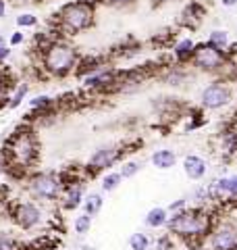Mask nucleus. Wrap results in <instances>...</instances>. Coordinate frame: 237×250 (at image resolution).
I'll return each mask as SVG.
<instances>
[{
	"label": "nucleus",
	"instance_id": "1",
	"mask_svg": "<svg viewBox=\"0 0 237 250\" xmlns=\"http://www.w3.org/2000/svg\"><path fill=\"white\" fill-rule=\"evenodd\" d=\"M215 228V219L204 207L183 208L179 213H173L169 217L167 229L177 238H183L187 242H202L208 238V233Z\"/></svg>",
	"mask_w": 237,
	"mask_h": 250
},
{
	"label": "nucleus",
	"instance_id": "2",
	"mask_svg": "<svg viewBox=\"0 0 237 250\" xmlns=\"http://www.w3.org/2000/svg\"><path fill=\"white\" fill-rule=\"evenodd\" d=\"M96 21V2L94 0H71L57 13V29L60 34L75 36L85 31Z\"/></svg>",
	"mask_w": 237,
	"mask_h": 250
},
{
	"label": "nucleus",
	"instance_id": "3",
	"mask_svg": "<svg viewBox=\"0 0 237 250\" xmlns=\"http://www.w3.org/2000/svg\"><path fill=\"white\" fill-rule=\"evenodd\" d=\"M77 65V50L75 46H71L69 42H65L60 38L57 40L48 50L44 52V69L50 75L57 77H65L71 71H75Z\"/></svg>",
	"mask_w": 237,
	"mask_h": 250
},
{
	"label": "nucleus",
	"instance_id": "4",
	"mask_svg": "<svg viewBox=\"0 0 237 250\" xmlns=\"http://www.w3.org/2000/svg\"><path fill=\"white\" fill-rule=\"evenodd\" d=\"M192 67L202 73L223 75L227 67H231V59H229L225 50H218L210 42H200L196 46V52L192 57Z\"/></svg>",
	"mask_w": 237,
	"mask_h": 250
},
{
	"label": "nucleus",
	"instance_id": "5",
	"mask_svg": "<svg viewBox=\"0 0 237 250\" xmlns=\"http://www.w3.org/2000/svg\"><path fill=\"white\" fill-rule=\"evenodd\" d=\"M235 90L227 77H217L200 92V106L206 111H220L233 103Z\"/></svg>",
	"mask_w": 237,
	"mask_h": 250
},
{
	"label": "nucleus",
	"instance_id": "6",
	"mask_svg": "<svg viewBox=\"0 0 237 250\" xmlns=\"http://www.w3.org/2000/svg\"><path fill=\"white\" fill-rule=\"evenodd\" d=\"M62 182L57 173H34L29 177V192L31 196L40 200H57L62 194Z\"/></svg>",
	"mask_w": 237,
	"mask_h": 250
},
{
	"label": "nucleus",
	"instance_id": "7",
	"mask_svg": "<svg viewBox=\"0 0 237 250\" xmlns=\"http://www.w3.org/2000/svg\"><path fill=\"white\" fill-rule=\"evenodd\" d=\"M208 248L210 250H237V223L229 221H215V228L208 233Z\"/></svg>",
	"mask_w": 237,
	"mask_h": 250
},
{
	"label": "nucleus",
	"instance_id": "8",
	"mask_svg": "<svg viewBox=\"0 0 237 250\" xmlns=\"http://www.w3.org/2000/svg\"><path fill=\"white\" fill-rule=\"evenodd\" d=\"M123 152H125V150H123L121 144L102 146V148H98V150L90 156V161H88V165H85V169L90 171V175L100 173V171H104V169H110V167L115 165V163L121 161Z\"/></svg>",
	"mask_w": 237,
	"mask_h": 250
},
{
	"label": "nucleus",
	"instance_id": "9",
	"mask_svg": "<svg viewBox=\"0 0 237 250\" xmlns=\"http://www.w3.org/2000/svg\"><path fill=\"white\" fill-rule=\"evenodd\" d=\"M11 217H13V221L23 229L38 228V225L42 223V210H40V207L31 200L15 202L13 208H11Z\"/></svg>",
	"mask_w": 237,
	"mask_h": 250
},
{
	"label": "nucleus",
	"instance_id": "10",
	"mask_svg": "<svg viewBox=\"0 0 237 250\" xmlns=\"http://www.w3.org/2000/svg\"><path fill=\"white\" fill-rule=\"evenodd\" d=\"M206 6H204L200 0H189V2L183 6L181 11V17H179V25L185 27V29H198L202 25L204 17H206Z\"/></svg>",
	"mask_w": 237,
	"mask_h": 250
},
{
	"label": "nucleus",
	"instance_id": "11",
	"mask_svg": "<svg viewBox=\"0 0 237 250\" xmlns=\"http://www.w3.org/2000/svg\"><path fill=\"white\" fill-rule=\"evenodd\" d=\"M183 171H185V175L189 179L200 182V179H204L208 173V163L200 154H187L183 159Z\"/></svg>",
	"mask_w": 237,
	"mask_h": 250
},
{
	"label": "nucleus",
	"instance_id": "12",
	"mask_svg": "<svg viewBox=\"0 0 237 250\" xmlns=\"http://www.w3.org/2000/svg\"><path fill=\"white\" fill-rule=\"evenodd\" d=\"M83 194H85V188L81 182H77V184H71L67 188H62V194H60V207L65 208V210H73L77 208L79 205H81V200L83 198Z\"/></svg>",
	"mask_w": 237,
	"mask_h": 250
},
{
	"label": "nucleus",
	"instance_id": "13",
	"mask_svg": "<svg viewBox=\"0 0 237 250\" xmlns=\"http://www.w3.org/2000/svg\"><path fill=\"white\" fill-rule=\"evenodd\" d=\"M196 42L192 38H181L173 44V59H175L177 65H185V62H192V57L196 52Z\"/></svg>",
	"mask_w": 237,
	"mask_h": 250
},
{
	"label": "nucleus",
	"instance_id": "14",
	"mask_svg": "<svg viewBox=\"0 0 237 250\" xmlns=\"http://www.w3.org/2000/svg\"><path fill=\"white\" fill-rule=\"evenodd\" d=\"M150 163H152V167H156V169L167 171L177 165V154L173 152L171 148H158V150H154L152 156H150Z\"/></svg>",
	"mask_w": 237,
	"mask_h": 250
},
{
	"label": "nucleus",
	"instance_id": "15",
	"mask_svg": "<svg viewBox=\"0 0 237 250\" xmlns=\"http://www.w3.org/2000/svg\"><path fill=\"white\" fill-rule=\"evenodd\" d=\"M144 221H146L148 228H152V229L167 228V223H169V208H164V207H154V208H150Z\"/></svg>",
	"mask_w": 237,
	"mask_h": 250
},
{
	"label": "nucleus",
	"instance_id": "16",
	"mask_svg": "<svg viewBox=\"0 0 237 250\" xmlns=\"http://www.w3.org/2000/svg\"><path fill=\"white\" fill-rule=\"evenodd\" d=\"M206 42H210L212 46H217L218 50H225V52H227V48L231 46V34H229L227 29L217 27V29H212L210 34H208Z\"/></svg>",
	"mask_w": 237,
	"mask_h": 250
},
{
	"label": "nucleus",
	"instance_id": "17",
	"mask_svg": "<svg viewBox=\"0 0 237 250\" xmlns=\"http://www.w3.org/2000/svg\"><path fill=\"white\" fill-rule=\"evenodd\" d=\"M54 106V98L50 96H36L34 100H29V111L36 115H44L48 113V108Z\"/></svg>",
	"mask_w": 237,
	"mask_h": 250
},
{
	"label": "nucleus",
	"instance_id": "18",
	"mask_svg": "<svg viewBox=\"0 0 237 250\" xmlns=\"http://www.w3.org/2000/svg\"><path fill=\"white\" fill-rule=\"evenodd\" d=\"M102 205H104V200H102L100 194H88L83 200V210L92 217H96L100 210H102Z\"/></svg>",
	"mask_w": 237,
	"mask_h": 250
},
{
	"label": "nucleus",
	"instance_id": "19",
	"mask_svg": "<svg viewBox=\"0 0 237 250\" xmlns=\"http://www.w3.org/2000/svg\"><path fill=\"white\" fill-rule=\"evenodd\" d=\"M187 80V71L183 67H179V65H175V67H171L167 73H164V82H167L169 85H181Z\"/></svg>",
	"mask_w": 237,
	"mask_h": 250
},
{
	"label": "nucleus",
	"instance_id": "20",
	"mask_svg": "<svg viewBox=\"0 0 237 250\" xmlns=\"http://www.w3.org/2000/svg\"><path fill=\"white\" fill-rule=\"evenodd\" d=\"M220 144H223L225 154H237V129L225 131V134L220 136Z\"/></svg>",
	"mask_w": 237,
	"mask_h": 250
},
{
	"label": "nucleus",
	"instance_id": "21",
	"mask_svg": "<svg viewBox=\"0 0 237 250\" xmlns=\"http://www.w3.org/2000/svg\"><path fill=\"white\" fill-rule=\"evenodd\" d=\"M121 182H123L121 171H110V173L102 179V190H104V192H113V190H117V188L121 186Z\"/></svg>",
	"mask_w": 237,
	"mask_h": 250
},
{
	"label": "nucleus",
	"instance_id": "22",
	"mask_svg": "<svg viewBox=\"0 0 237 250\" xmlns=\"http://www.w3.org/2000/svg\"><path fill=\"white\" fill-rule=\"evenodd\" d=\"M150 238L146 236V233H141V231H136V233H131V238H129V246L131 250H148L150 248Z\"/></svg>",
	"mask_w": 237,
	"mask_h": 250
},
{
	"label": "nucleus",
	"instance_id": "23",
	"mask_svg": "<svg viewBox=\"0 0 237 250\" xmlns=\"http://www.w3.org/2000/svg\"><path fill=\"white\" fill-rule=\"evenodd\" d=\"M27 92H29V85H27V83H21L19 88L15 90L13 96L9 98V104H6V106H9V108H17V106L23 103V98L27 96Z\"/></svg>",
	"mask_w": 237,
	"mask_h": 250
},
{
	"label": "nucleus",
	"instance_id": "24",
	"mask_svg": "<svg viewBox=\"0 0 237 250\" xmlns=\"http://www.w3.org/2000/svg\"><path fill=\"white\" fill-rule=\"evenodd\" d=\"M139 169H141V163H138V161H127V163H123L118 171H121L123 179H131V177H136V175L139 173Z\"/></svg>",
	"mask_w": 237,
	"mask_h": 250
},
{
	"label": "nucleus",
	"instance_id": "25",
	"mask_svg": "<svg viewBox=\"0 0 237 250\" xmlns=\"http://www.w3.org/2000/svg\"><path fill=\"white\" fill-rule=\"evenodd\" d=\"M90 228H92V215H88L83 210V213L75 219V231L77 233H88Z\"/></svg>",
	"mask_w": 237,
	"mask_h": 250
},
{
	"label": "nucleus",
	"instance_id": "26",
	"mask_svg": "<svg viewBox=\"0 0 237 250\" xmlns=\"http://www.w3.org/2000/svg\"><path fill=\"white\" fill-rule=\"evenodd\" d=\"M96 4H104L110 6V9H127V6H133L138 0H94Z\"/></svg>",
	"mask_w": 237,
	"mask_h": 250
},
{
	"label": "nucleus",
	"instance_id": "27",
	"mask_svg": "<svg viewBox=\"0 0 237 250\" xmlns=\"http://www.w3.org/2000/svg\"><path fill=\"white\" fill-rule=\"evenodd\" d=\"M15 21H17V25H19V27H34L36 23H38V17H36L34 13H21Z\"/></svg>",
	"mask_w": 237,
	"mask_h": 250
},
{
	"label": "nucleus",
	"instance_id": "28",
	"mask_svg": "<svg viewBox=\"0 0 237 250\" xmlns=\"http://www.w3.org/2000/svg\"><path fill=\"white\" fill-rule=\"evenodd\" d=\"M173 248V233H167V236H160L156 240V250H171Z\"/></svg>",
	"mask_w": 237,
	"mask_h": 250
},
{
	"label": "nucleus",
	"instance_id": "29",
	"mask_svg": "<svg viewBox=\"0 0 237 250\" xmlns=\"http://www.w3.org/2000/svg\"><path fill=\"white\" fill-rule=\"evenodd\" d=\"M167 208H169V213H179V210L187 208V198H179V200H175V202H171Z\"/></svg>",
	"mask_w": 237,
	"mask_h": 250
},
{
	"label": "nucleus",
	"instance_id": "30",
	"mask_svg": "<svg viewBox=\"0 0 237 250\" xmlns=\"http://www.w3.org/2000/svg\"><path fill=\"white\" fill-rule=\"evenodd\" d=\"M0 250H17V244L9 238H0Z\"/></svg>",
	"mask_w": 237,
	"mask_h": 250
},
{
	"label": "nucleus",
	"instance_id": "31",
	"mask_svg": "<svg viewBox=\"0 0 237 250\" xmlns=\"http://www.w3.org/2000/svg\"><path fill=\"white\" fill-rule=\"evenodd\" d=\"M23 34L21 31H15V34H11V38H9V42H11V46H19V44H23Z\"/></svg>",
	"mask_w": 237,
	"mask_h": 250
},
{
	"label": "nucleus",
	"instance_id": "32",
	"mask_svg": "<svg viewBox=\"0 0 237 250\" xmlns=\"http://www.w3.org/2000/svg\"><path fill=\"white\" fill-rule=\"evenodd\" d=\"M11 57V48H9V46H0V62H2V61H6V59H9Z\"/></svg>",
	"mask_w": 237,
	"mask_h": 250
},
{
	"label": "nucleus",
	"instance_id": "33",
	"mask_svg": "<svg viewBox=\"0 0 237 250\" xmlns=\"http://www.w3.org/2000/svg\"><path fill=\"white\" fill-rule=\"evenodd\" d=\"M218 2H220L223 9H235L237 6V0H218Z\"/></svg>",
	"mask_w": 237,
	"mask_h": 250
},
{
	"label": "nucleus",
	"instance_id": "34",
	"mask_svg": "<svg viewBox=\"0 0 237 250\" xmlns=\"http://www.w3.org/2000/svg\"><path fill=\"white\" fill-rule=\"evenodd\" d=\"M6 17V0H0V19Z\"/></svg>",
	"mask_w": 237,
	"mask_h": 250
},
{
	"label": "nucleus",
	"instance_id": "35",
	"mask_svg": "<svg viewBox=\"0 0 237 250\" xmlns=\"http://www.w3.org/2000/svg\"><path fill=\"white\" fill-rule=\"evenodd\" d=\"M2 213H4V198L0 196V215H2Z\"/></svg>",
	"mask_w": 237,
	"mask_h": 250
},
{
	"label": "nucleus",
	"instance_id": "36",
	"mask_svg": "<svg viewBox=\"0 0 237 250\" xmlns=\"http://www.w3.org/2000/svg\"><path fill=\"white\" fill-rule=\"evenodd\" d=\"M0 46H4V36H0Z\"/></svg>",
	"mask_w": 237,
	"mask_h": 250
},
{
	"label": "nucleus",
	"instance_id": "37",
	"mask_svg": "<svg viewBox=\"0 0 237 250\" xmlns=\"http://www.w3.org/2000/svg\"><path fill=\"white\" fill-rule=\"evenodd\" d=\"M0 173H2V165H0Z\"/></svg>",
	"mask_w": 237,
	"mask_h": 250
},
{
	"label": "nucleus",
	"instance_id": "38",
	"mask_svg": "<svg viewBox=\"0 0 237 250\" xmlns=\"http://www.w3.org/2000/svg\"><path fill=\"white\" fill-rule=\"evenodd\" d=\"M235 65H237V62H235Z\"/></svg>",
	"mask_w": 237,
	"mask_h": 250
}]
</instances>
